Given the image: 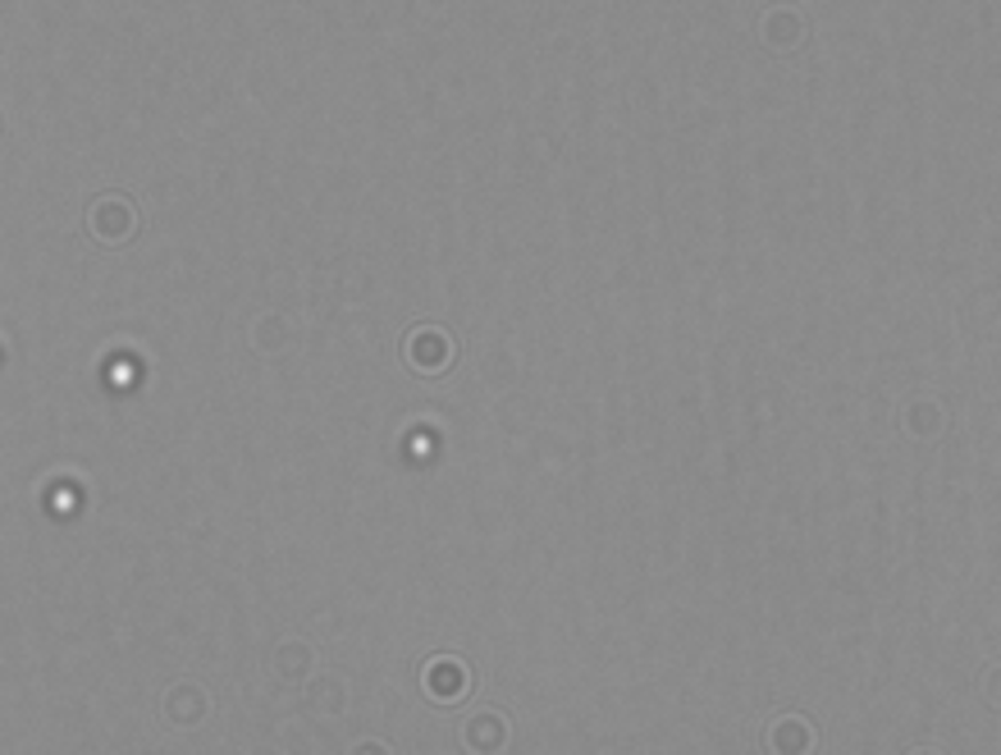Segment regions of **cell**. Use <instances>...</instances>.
I'll return each mask as SVG.
<instances>
[{
    "instance_id": "6da1fadb",
    "label": "cell",
    "mask_w": 1001,
    "mask_h": 755,
    "mask_svg": "<svg viewBox=\"0 0 1001 755\" xmlns=\"http://www.w3.org/2000/svg\"><path fill=\"white\" fill-rule=\"evenodd\" d=\"M407 362L421 371H444L453 362V339H444L439 330H421L407 339Z\"/></svg>"
}]
</instances>
